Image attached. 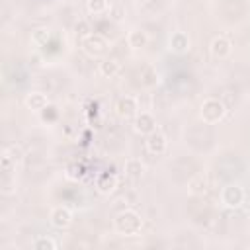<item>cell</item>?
<instances>
[{
    "mask_svg": "<svg viewBox=\"0 0 250 250\" xmlns=\"http://www.w3.org/2000/svg\"><path fill=\"white\" fill-rule=\"evenodd\" d=\"M113 227H115V232L117 234H123V236H137L141 232V227H143V221H141V215L133 209H125L121 213H117V217L113 219Z\"/></svg>",
    "mask_w": 250,
    "mask_h": 250,
    "instance_id": "1",
    "label": "cell"
},
{
    "mask_svg": "<svg viewBox=\"0 0 250 250\" xmlns=\"http://www.w3.org/2000/svg\"><path fill=\"white\" fill-rule=\"evenodd\" d=\"M225 104L221 102V100H217V98H207V100H203V104H201V107H199V117L205 121V123H209V125H215V123H219L223 117H225Z\"/></svg>",
    "mask_w": 250,
    "mask_h": 250,
    "instance_id": "2",
    "label": "cell"
},
{
    "mask_svg": "<svg viewBox=\"0 0 250 250\" xmlns=\"http://www.w3.org/2000/svg\"><path fill=\"white\" fill-rule=\"evenodd\" d=\"M80 47H82V51H84L88 57L100 59V57H104L105 51H107V39H105L104 35H100V33H88L86 37H82Z\"/></svg>",
    "mask_w": 250,
    "mask_h": 250,
    "instance_id": "3",
    "label": "cell"
},
{
    "mask_svg": "<svg viewBox=\"0 0 250 250\" xmlns=\"http://www.w3.org/2000/svg\"><path fill=\"white\" fill-rule=\"evenodd\" d=\"M244 197H246V193H244L242 186H238V184H229L221 189V203L229 209L240 207L244 203Z\"/></svg>",
    "mask_w": 250,
    "mask_h": 250,
    "instance_id": "4",
    "label": "cell"
},
{
    "mask_svg": "<svg viewBox=\"0 0 250 250\" xmlns=\"http://www.w3.org/2000/svg\"><path fill=\"white\" fill-rule=\"evenodd\" d=\"M49 223H51L55 229L64 230V229H68V227L72 225V211H70L68 207H62V205L53 207L51 213H49Z\"/></svg>",
    "mask_w": 250,
    "mask_h": 250,
    "instance_id": "5",
    "label": "cell"
},
{
    "mask_svg": "<svg viewBox=\"0 0 250 250\" xmlns=\"http://www.w3.org/2000/svg\"><path fill=\"white\" fill-rule=\"evenodd\" d=\"M135 131L141 133V135H150L156 131V119L152 117V113L148 111H141L135 115Z\"/></svg>",
    "mask_w": 250,
    "mask_h": 250,
    "instance_id": "6",
    "label": "cell"
},
{
    "mask_svg": "<svg viewBox=\"0 0 250 250\" xmlns=\"http://www.w3.org/2000/svg\"><path fill=\"white\" fill-rule=\"evenodd\" d=\"M137 109H139V105H137V100L133 96H123L115 104V113L121 119H129V117L137 115Z\"/></svg>",
    "mask_w": 250,
    "mask_h": 250,
    "instance_id": "7",
    "label": "cell"
},
{
    "mask_svg": "<svg viewBox=\"0 0 250 250\" xmlns=\"http://www.w3.org/2000/svg\"><path fill=\"white\" fill-rule=\"evenodd\" d=\"M145 145H146V150H148L150 154L158 156V154H164V150H166V146H168V141H166V137H164L160 131H154V133L146 135Z\"/></svg>",
    "mask_w": 250,
    "mask_h": 250,
    "instance_id": "8",
    "label": "cell"
},
{
    "mask_svg": "<svg viewBox=\"0 0 250 250\" xmlns=\"http://www.w3.org/2000/svg\"><path fill=\"white\" fill-rule=\"evenodd\" d=\"M211 55L215 57V59H227L229 55H230V51H232V43L229 41V37H225V35H217L213 41H211Z\"/></svg>",
    "mask_w": 250,
    "mask_h": 250,
    "instance_id": "9",
    "label": "cell"
},
{
    "mask_svg": "<svg viewBox=\"0 0 250 250\" xmlns=\"http://www.w3.org/2000/svg\"><path fill=\"white\" fill-rule=\"evenodd\" d=\"M115 188H117V176H115V174H111V172H102V174H98V178H96V189H98L100 193L109 195V193L115 191Z\"/></svg>",
    "mask_w": 250,
    "mask_h": 250,
    "instance_id": "10",
    "label": "cell"
},
{
    "mask_svg": "<svg viewBox=\"0 0 250 250\" xmlns=\"http://www.w3.org/2000/svg\"><path fill=\"white\" fill-rule=\"evenodd\" d=\"M168 43H170V49L174 53H178V55H184V53L189 51V37L184 31H174L170 35V41Z\"/></svg>",
    "mask_w": 250,
    "mask_h": 250,
    "instance_id": "11",
    "label": "cell"
},
{
    "mask_svg": "<svg viewBox=\"0 0 250 250\" xmlns=\"http://www.w3.org/2000/svg\"><path fill=\"white\" fill-rule=\"evenodd\" d=\"M47 105H49V100H47V96L41 94V92H29V94L25 96V107L31 109V111H35V113L47 109Z\"/></svg>",
    "mask_w": 250,
    "mask_h": 250,
    "instance_id": "12",
    "label": "cell"
},
{
    "mask_svg": "<svg viewBox=\"0 0 250 250\" xmlns=\"http://www.w3.org/2000/svg\"><path fill=\"white\" fill-rule=\"evenodd\" d=\"M123 170H125V174H127L129 178L137 180V178L143 176V172H145V164L141 162V158H127L125 164H123Z\"/></svg>",
    "mask_w": 250,
    "mask_h": 250,
    "instance_id": "13",
    "label": "cell"
},
{
    "mask_svg": "<svg viewBox=\"0 0 250 250\" xmlns=\"http://www.w3.org/2000/svg\"><path fill=\"white\" fill-rule=\"evenodd\" d=\"M119 68H121L119 61L113 59V57H107V59H104V61L100 62V74L105 76V78H113V76L119 72Z\"/></svg>",
    "mask_w": 250,
    "mask_h": 250,
    "instance_id": "14",
    "label": "cell"
},
{
    "mask_svg": "<svg viewBox=\"0 0 250 250\" xmlns=\"http://www.w3.org/2000/svg\"><path fill=\"white\" fill-rule=\"evenodd\" d=\"M127 43H129L131 49H143L146 45V33L141 31V29H133L127 35Z\"/></svg>",
    "mask_w": 250,
    "mask_h": 250,
    "instance_id": "15",
    "label": "cell"
},
{
    "mask_svg": "<svg viewBox=\"0 0 250 250\" xmlns=\"http://www.w3.org/2000/svg\"><path fill=\"white\" fill-rule=\"evenodd\" d=\"M188 188H189V193H193V195H201V193L207 191V184H205L203 176H195V178H191L189 184H188Z\"/></svg>",
    "mask_w": 250,
    "mask_h": 250,
    "instance_id": "16",
    "label": "cell"
},
{
    "mask_svg": "<svg viewBox=\"0 0 250 250\" xmlns=\"http://www.w3.org/2000/svg\"><path fill=\"white\" fill-rule=\"evenodd\" d=\"M31 246H33L35 250H55V248H57L55 240L49 238V236H37V238L31 242Z\"/></svg>",
    "mask_w": 250,
    "mask_h": 250,
    "instance_id": "17",
    "label": "cell"
},
{
    "mask_svg": "<svg viewBox=\"0 0 250 250\" xmlns=\"http://www.w3.org/2000/svg\"><path fill=\"white\" fill-rule=\"evenodd\" d=\"M86 6H88V12L94 14V16H100V14L107 12V8H109L107 0H88Z\"/></svg>",
    "mask_w": 250,
    "mask_h": 250,
    "instance_id": "18",
    "label": "cell"
},
{
    "mask_svg": "<svg viewBox=\"0 0 250 250\" xmlns=\"http://www.w3.org/2000/svg\"><path fill=\"white\" fill-rule=\"evenodd\" d=\"M49 37H51V33H49L47 29H37V31H33V35H31V41H33L35 45L43 47V45H47Z\"/></svg>",
    "mask_w": 250,
    "mask_h": 250,
    "instance_id": "19",
    "label": "cell"
},
{
    "mask_svg": "<svg viewBox=\"0 0 250 250\" xmlns=\"http://www.w3.org/2000/svg\"><path fill=\"white\" fill-rule=\"evenodd\" d=\"M66 170H68V178H72V180H78V178L84 176V166L82 164H70Z\"/></svg>",
    "mask_w": 250,
    "mask_h": 250,
    "instance_id": "20",
    "label": "cell"
},
{
    "mask_svg": "<svg viewBox=\"0 0 250 250\" xmlns=\"http://www.w3.org/2000/svg\"><path fill=\"white\" fill-rule=\"evenodd\" d=\"M76 31H78L82 37H86V35L90 33V25H88L86 21H80V23H76Z\"/></svg>",
    "mask_w": 250,
    "mask_h": 250,
    "instance_id": "21",
    "label": "cell"
},
{
    "mask_svg": "<svg viewBox=\"0 0 250 250\" xmlns=\"http://www.w3.org/2000/svg\"><path fill=\"white\" fill-rule=\"evenodd\" d=\"M137 2H139V4H146L148 0H137Z\"/></svg>",
    "mask_w": 250,
    "mask_h": 250,
    "instance_id": "22",
    "label": "cell"
}]
</instances>
